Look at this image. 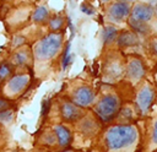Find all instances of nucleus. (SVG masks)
Returning <instances> with one entry per match:
<instances>
[{"label": "nucleus", "mask_w": 157, "mask_h": 152, "mask_svg": "<svg viewBox=\"0 0 157 152\" xmlns=\"http://www.w3.org/2000/svg\"><path fill=\"white\" fill-rule=\"evenodd\" d=\"M31 45L34 78L37 81H43L54 74L61 64L66 45L65 32L47 33Z\"/></svg>", "instance_id": "1"}, {"label": "nucleus", "mask_w": 157, "mask_h": 152, "mask_svg": "<svg viewBox=\"0 0 157 152\" xmlns=\"http://www.w3.org/2000/svg\"><path fill=\"white\" fill-rule=\"evenodd\" d=\"M141 130L137 124H109L103 127L88 152H141Z\"/></svg>", "instance_id": "2"}, {"label": "nucleus", "mask_w": 157, "mask_h": 152, "mask_svg": "<svg viewBox=\"0 0 157 152\" xmlns=\"http://www.w3.org/2000/svg\"><path fill=\"white\" fill-rule=\"evenodd\" d=\"M72 124H44L34 132L33 147L59 152L72 148Z\"/></svg>", "instance_id": "3"}, {"label": "nucleus", "mask_w": 157, "mask_h": 152, "mask_svg": "<svg viewBox=\"0 0 157 152\" xmlns=\"http://www.w3.org/2000/svg\"><path fill=\"white\" fill-rule=\"evenodd\" d=\"M128 28L135 32L142 40L157 36V13L156 7L148 1H134Z\"/></svg>", "instance_id": "4"}, {"label": "nucleus", "mask_w": 157, "mask_h": 152, "mask_svg": "<svg viewBox=\"0 0 157 152\" xmlns=\"http://www.w3.org/2000/svg\"><path fill=\"white\" fill-rule=\"evenodd\" d=\"M124 102L125 101L117 86L101 83L98 86L96 103L93 104L91 110L101 119V121L105 126L113 124Z\"/></svg>", "instance_id": "5"}, {"label": "nucleus", "mask_w": 157, "mask_h": 152, "mask_svg": "<svg viewBox=\"0 0 157 152\" xmlns=\"http://www.w3.org/2000/svg\"><path fill=\"white\" fill-rule=\"evenodd\" d=\"M36 1H2L0 20L10 36L25 29L31 25V17Z\"/></svg>", "instance_id": "6"}, {"label": "nucleus", "mask_w": 157, "mask_h": 152, "mask_svg": "<svg viewBox=\"0 0 157 152\" xmlns=\"http://www.w3.org/2000/svg\"><path fill=\"white\" fill-rule=\"evenodd\" d=\"M98 64V77L101 83L118 85L124 80L125 75V53L118 48L102 49Z\"/></svg>", "instance_id": "7"}, {"label": "nucleus", "mask_w": 157, "mask_h": 152, "mask_svg": "<svg viewBox=\"0 0 157 152\" xmlns=\"http://www.w3.org/2000/svg\"><path fill=\"white\" fill-rule=\"evenodd\" d=\"M103 127L104 124L101 119L91 109H88L81 119L72 124V148L88 152Z\"/></svg>", "instance_id": "8"}, {"label": "nucleus", "mask_w": 157, "mask_h": 152, "mask_svg": "<svg viewBox=\"0 0 157 152\" xmlns=\"http://www.w3.org/2000/svg\"><path fill=\"white\" fill-rule=\"evenodd\" d=\"M88 109H83L67 98L63 97L61 94L56 93L48 103V108L44 112V119L42 120L40 125L44 124H74L78 119H81Z\"/></svg>", "instance_id": "9"}, {"label": "nucleus", "mask_w": 157, "mask_h": 152, "mask_svg": "<svg viewBox=\"0 0 157 152\" xmlns=\"http://www.w3.org/2000/svg\"><path fill=\"white\" fill-rule=\"evenodd\" d=\"M58 93L83 109H92L97 99L98 87L92 81L77 76L65 81Z\"/></svg>", "instance_id": "10"}, {"label": "nucleus", "mask_w": 157, "mask_h": 152, "mask_svg": "<svg viewBox=\"0 0 157 152\" xmlns=\"http://www.w3.org/2000/svg\"><path fill=\"white\" fill-rule=\"evenodd\" d=\"M132 102L139 109L142 119L150 118L157 113V89L152 72L135 87Z\"/></svg>", "instance_id": "11"}, {"label": "nucleus", "mask_w": 157, "mask_h": 152, "mask_svg": "<svg viewBox=\"0 0 157 152\" xmlns=\"http://www.w3.org/2000/svg\"><path fill=\"white\" fill-rule=\"evenodd\" d=\"M34 80L33 71H15L0 86V94L7 101L16 103L29 91Z\"/></svg>", "instance_id": "12"}, {"label": "nucleus", "mask_w": 157, "mask_h": 152, "mask_svg": "<svg viewBox=\"0 0 157 152\" xmlns=\"http://www.w3.org/2000/svg\"><path fill=\"white\" fill-rule=\"evenodd\" d=\"M134 1H104L102 4L103 25L121 28L126 26Z\"/></svg>", "instance_id": "13"}, {"label": "nucleus", "mask_w": 157, "mask_h": 152, "mask_svg": "<svg viewBox=\"0 0 157 152\" xmlns=\"http://www.w3.org/2000/svg\"><path fill=\"white\" fill-rule=\"evenodd\" d=\"M152 69L148 67L145 58L139 53L125 54V75L124 82L129 83L131 87H136L142 82L150 74Z\"/></svg>", "instance_id": "14"}, {"label": "nucleus", "mask_w": 157, "mask_h": 152, "mask_svg": "<svg viewBox=\"0 0 157 152\" xmlns=\"http://www.w3.org/2000/svg\"><path fill=\"white\" fill-rule=\"evenodd\" d=\"M15 71H33L32 45L25 44L12 51H2Z\"/></svg>", "instance_id": "15"}, {"label": "nucleus", "mask_w": 157, "mask_h": 152, "mask_svg": "<svg viewBox=\"0 0 157 152\" xmlns=\"http://www.w3.org/2000/svg\"><path fill=\"white\" fill-rule=\"evenodd\" d=\"M141 130V152L157 151V113L150 118L139 121Z\"/></svg>", "instance_id": "16"}, {"label": "nucleus", "mask_w": 157, "mask_h": 152, "mask_svg": "<svg viewBox=\"0 0 157 152\" xmlns=\"http://www.w3.org/2000/svg\"><path fill=\"white\" fill-rule=\"evenodd\" d=\"M141 120H142V118H141L140 112L136 108L135 103L132 101H126L121 105V108L113 123L123 124V125H131V124H137Z\"/></svg>", "instance_id": "17"}, {"label": "nucleus", "mask_w": 157, "mask_h": 152, "mask_svg": "<svg viewBox=\"0 0 157 152\" xmlns=\"http://www.w3.org/2000/svg\"><path fill=\"white\" fill-rule=\"evenodd\" d=\"M141 43H142V39L135 32H132L130 28H125V29H121L118 36L117 48L124 51L125 54H129L134 48L141 45Z\"/></svg>", "instance_id": "18"}, {"label": "nucleus", "mask_w": 157, "mask_h": 152, "mask_svg": "<svg viewBox=\"0 0 157 152\" xmlns=\"http://www.w3.org/2000/svg\"><path fill=\"white\" fill-rule=\"evenodd\" d=\"M53 15L54 12L50 10V7L45 1H36V6L33 9L32 17H31V25L47 27Z\"/></svg>", "instance_id": "19"}, {"label": "nucleus", "mask_w": 157, "mask_h": 152, "mask_svg": "<svg viewBox=\"0 0 157 152\" xmlns=\"http://www.w3.org/2000/svg\"><path fill=\"white\" fill-rule=\"evenodd\" d=\"M121 28L109 26V25H103L102 29V49H110V48H117V39L120 33Z\"/></svg>", "instance_id": "20"}, {"label": "nucleus", "mask_w": 157, "mask_h": 152, "mask_svg": "<svg viewBox=\"0 0 157 152\" xmlns=\"http://www.w3.org/2000/svg\"><path fill=\"white\" fill-rule=\"evenodd\" d=\"M67 25V18L66 15L63 12H54L52 18L49 20L47 25V31L48 33H59V32H65Z\"/></svg>", "instance_id": "21"}, {"label": "nucleus", "mask_w": 157, "mask_h": 152, "mask_svg": "<svg viewBox=\"0 0 157 152\" xmlns=\"http://www.w3.org/2000/svg\"><path fill=\"white\" fill-rule=\"evenodd\" d=\"M10 143V132L4 123L0 121V152L9 148Z\"/></svg>", "instance_id": "22"}, {"label": "nucleus", "mask_w": 157, "mask_h": 152, "mask_svg": "<svg viewBox=\"0 0 157 152\" xmlns=\"http://www.w3.org/2000/svg\"><path fill=\"white\" fill-rule=\"evenodd\" d=\"M15 108H16V103L7 101L6 98H4L0 94V114L5 113V112H9V110H15Z\"/></svg>", "instance_id": "23"}, {"label": "nucleus", "mask_w": 157, "mask_h": 152, "mask_svg": "<svg viewBox=\"0 0 157 152\" xmlns=\"http://www.w3.org/2000/svg\"><path fill=\"white\" fill-rule=\"evenodd\" d=\"M27 152H53V151H48V150H40V148H31L28 150ZM59 152H83V151H78V150H75V148H69V150H65V151H59Z\"/></svg>", "instance_id": "24"}, {"label": "nucleus", "mask_w": 157, "mask_h": 152, "mask_svg": "<svg viewBox=\"0 0 157 152\" xmlns=\"http://www.w3.org/2000/svg\"><path fill=\"white\" fill-rule=\"evenodd\" d=\"M152 77H153V82H155V85H156V89H157V64L152 67Z\"/></svg>", "instance_id": "25"}, {"label": "nucleus", "mask_w": 157, "mask_h": 152, "mask_svg": "<svg viewBox=\"0 0 157 152\" xmlns=\"http://www.w3.org/2000/svg\"><path fill=\"white\" fill-rule=\"evenodd\" d=\"M2 152H27V151H25V150H22V148H6L5 151H2Z\"/></svg>", "instance_id": "26"}, {"label": "nucleus", "mask_w": 157, "mask_h": 152, "mask_svg": "<svg viewBox=\"0 0 157 152\" xmlns=\"http://www.w3.org/2000/svg\"><path fill=\"white\" fill-rule=\"evenodd\" d=\"M155 7H156V13H157V4L155 5Z\"/></svg>", "instance_id": "27"}, {"label": "nucleus", "mask_w": 157, "mask_h": 152, "mask_svg": "<svg viewBox=\"0 0 157 152\" xmlns=\"http://www.w3.org/2000/svg\"><path fill=\"white\" fill-rule=\"evenodd\" d=\"M1 5H2V1H0V7H1Z\"/></svg>", "instance_id": "28"}, {"label": "nucleus", "mask_w": 157, "mask_h": 152, "mask_svg": "<svg viewBox=\"0 0 157 152\" xmlns=\"http://www.w3.org/2000/svg\"><path fill=\"white\" fill-rule=\"evenodd\" d=\"M156 152H157V151H156Z\"/></svg>", "instance_id": "29"}]
</instances>
